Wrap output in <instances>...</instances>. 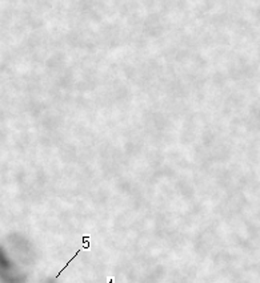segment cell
Here are the masks:
<instances>
[{"label": "cell", "mask_w": 260, "mask_h": 283, "mask_svg": "<svg viewBox=\"0 0 260 283\" xmlns=\"http://www.w3.org/2000/svg\"><path fill=\"white\" fill-rule=\"evenodd\" d=\"M108 283H114V278H110V279H108Z\"/></svg>", "instance_id": "1"}]
</instances>
